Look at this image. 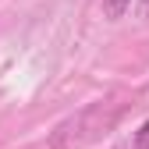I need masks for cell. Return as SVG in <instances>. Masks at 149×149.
Here are the masks:
<instances>
[{
    "label": "cell",
    "mask_w": 149,
    "mask_h": 149,
    "mask_svg": "<svg viewBox=\"0 0 149 149\" xmlns=\"http://www.w3.org/2000/svg\"><path fill=\"white\" fill-rule=\"evenodd\" d=\"M128 7H132V0H103V14L107 18H124Z\"/></svg>",
    "instance_id": "cell-1"
},
{
    "label": "cell",
    "mask_w": 149,
    "mask_h": 149,
    "mask_svg": "<svg viewBox=\"0 0 149 149\" xmlns=\"http://www.w3.org/2000/svg\"><path fill=\"white\" fill-rule=\"evenodd\" d=\"M135 149H149V121L139 124V132H135Z\"/></svg>",
    "instance_id": "cell-2"
},
{
    "label": "cell",
    "mask_w": 149,
    "mask_h": 149,
    "mask_svg": "<svg viewBox=\"0 0 149 149\" xmlns=\"http://www.w3.org/2000/svg\"><path fill=\"white\" fill-rule=\"evenodd\" d=\"M142 4H146V7H149V0H142Z\"/></svg>",
    "instance_id": "cell-3"
}]
</instances>
